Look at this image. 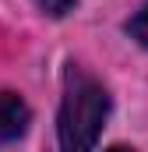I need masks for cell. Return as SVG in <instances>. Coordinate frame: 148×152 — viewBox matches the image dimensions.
<instances>
[{"label":"cell","instance_id":"6da1fadb","mask_svg":"<svg viewBox=\"0 0 148 152\" xmlns=\"http://www.w3.org/2000/svg\"><path fill=\"white\" fill-rule=\"evenodd\" d=\"M106 117H110L106 88L85 71H71L67 88H64V103H60V117H57L60 145L71 152L92 149L99 142V131H102Z\"/></svg>","mask_w":148,"mask_h":152},{"label":"cell","instance_id":"7a4b0ae2","mask_svg":"<svg viewBox=\"0 0 148 152\" xmlns=\"http://www.w3.org/2000/svg\"><path fill=\"white\" fill-rule=\"evenodd\" d=\"M28 131V106L14 92H0V145Z\"/></svg>","mask_w":148,"mask_h":152},{"label":"cell","instance_id":"3957f363","mask_svg":"<svg viewBox=\"0 0 148 152\" xmlns=\"http://www.w3.org/2000/svg\"><path fill=\"white\" fill-rule=\"evenodd\" d=\"M127 32H131V39H138V42L148 50V0H145V7L127 21Z\"/></svg>","mask_w":148,"mask_h":152},{"label":"cell","instance_id":"277c9868","mask_svg":"<svg viewBox=\"0 0 148 152\" xmlns=\"http://www.w3.org/2000/svg\"><path fill=\"white\" fill-rule=\"evenodd\" d=\"M74 4L78 0H36V7L42 14H49V18H64L67 11H74Z\"/></svg>","mask_w":148,"mask_h":152}]
</instances>
